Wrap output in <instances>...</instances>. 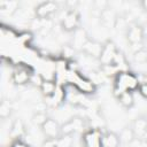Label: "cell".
<instances>
[{
	"label": "cell",
	"mask_w": 147,
	"mask_h": 147,
	"mask_svg": "<svg viewBox=\"0 0 147 147\" xmlns=\"http://www.w3.org/2000/svg\"><path fill=\"white\" fill-rule=\"evenodd\" d=\"M140 85L139 78L136 75V72L125 69L119 70L114 76V86H113V93L117 98L123 92H136L138 91Z\"/></svg>",
	"instance_id": "6da1fadb"
},
{
	"label": "cell",
	"mask_w": 147,
	"mask_h": 147,
	"mask_svg": "<svg viewBox=\"0 0 147 147\" xmlns=\"http://www.w3.org/2000/svg\"><path fill=\"white\" fill-rule=\"evenodd\" d=\"M74 134H62L55 139V147H72Z\"/></svg>",
	"instance_id": "44dd1931"
},
{
	"label": "cell",
	"mask_w": 147,
	"mask_h": 147,
	"mask_svg": "<svg viewBox=\"0 0 147 147\" xmlns=\"http://www.w3.org/2000/svg\"><path fill=\"white\" fill-rule=\"evenodd\" d=\"M47 118H48V116L46 115V113H44V111H37V113H34L32 115V123L34 125H37V126L40 127L46 122Z\"/></svg>",
	"instance_id": "d4e9b609"
},
{
	"label": "cell",
	"mask_w": 147,
	"mask_h": 147,
	"mask_svg": "<svg viewBox=\"0 0 147 147\" xmlns=\"http://www.w3.org/2000/svg\"><path fill=\"white\" fill-rule=\"evenodd\" d=\"M40 130L46 139L55 140L61 136V125L54 118L48 117L46 122L40 126Z\"/></svg>",
	"instance_id": "9c48e42d"
},
{
	"label": "cell",
	"mask_w": 147,
	"mask_h": 147,
	"mask_svg": "<svg viewBox=\"0 0 147 147\" xmlns=\"http://www.w3.org/2000/svg\"><path fill=\"white\" fill-rule=\"evenodd\" d=\"M132 59H133V62L136 64H145L147 63V49L146 48H142L136 53L132 54Z\"/></svg>",
	"instance_id": "cb8c5ba5"
},
{
	"label": "cell",
	"mask_w": 147,
	"mask_h": 147,
	"mask_svg": "<svg viewBox=\"0 0 147 147\" xmlns=\"http://www.w3.org/2000/svg\"><path fill=\"white\" fill-rule=\"evenodd\" d=\"M86 124L84 118L79 116H75L63 124H61V136L62 134H75V133H84L86 131Z\"/></svg>",
	"instance_id": "3957f363"
},
{
	"label": "cell",
	"mask_w": 147,
	"mask_h": 147,
	"mask_svg": "<svg viewBox=\"0 0 147 147\" xmlns=\"http://www.w3.org/2000/svg\"><path fill=\"white\" fill-rule=\"evenodd\" d=\"M59 9V3L56 1H44L37 5L34 8V14L37 18L40 20H49V17L55 14Z\"/></svg>",
	"instance_id": "ba28073f"
},
{
	"label": "cell",
	"mask_w": 147,
	"mask_h": 147,
	"mask_svg": "<svg viewBox=\"0 0 147 147\" xmlns=\"http://www.w3.org/2000/svg\"><path fill=\"white\" fill-rule=\"evenodd\" d=\"M20 7V3L17 1H0V9L1 11H5L9 15H13L17 11Z\"/></svg>",
	"instance_id": "ffe728a7"
},
{
	"label": "cell",
	"mask_w": 147,
	"mask_h": 147,
	"mask_svg": "<svg viewBox=\"0 0 147 147\" xmlns=\"http://www.w3.org/2000/svg\"><path fill=\"white\" fill-rule=\"evenodd\" d=\"M76 53V51L70 46V45H65L63 47V52H62V55L64 56V59H68V60H71L74 57V54Z\"/></svg>",
	"instance_id": "484cf974"
},
{
	"label": "cell",
	"mask_w": 147,
	"mask_h": 147,
	"mask_svg": "<svg viewBox=\"0 0 147 147\" xmlns=\"http://www.w3.org/2000/svg\"><path fill=\"white\" fill-rule=\"evenodd\" d=\"M131 129L138 139H142L146 141L147 138V117L144 115H140L136 117L131 123Z\"/></svg>",
	"instance_id": "8fae6325"
},
{
	"label": "cell",
	"mask_w": 147,
	"mask_h": 147,
	"mask_svg": "<svg viewBox=\"0 0 147 147\" xmlns=\"http://www.w3.org/2000/svg\"><path fill=\"white\" fill-rule=\"evenodd\" d=\"M140 5H141V8L144 9V11H146V13H147V0L141 1V2H140Z\"/></svg>",
	"instance_id": "f1b7e54d"
},
{
	"label": "cell",
	"mask_w": 147,
	"mask_h": 147,
	"mask_svg": "<svg viewBox=\"0 0 147 147\" xmlns=\"http://www.w3.org/2000/svg\"><path fill=\"white\" fill-rule=\"evenodd\" d=\"M119 136V140H121V145L124 144V145H130L134 139H136V136L131 129V126H125L121 130V132L118 133Z\"/></svg>",
	"instance_id": "ac0fdd59"
},
{
	"label": "cell",
	"mask_w": 147,
	"mask_h": 147,
	"mask_svg": "<svg viewBox=\"0 0 147 147\" xmlns=\"http://www.w3.org/2000/svg\"><path fill=\"white\" fill-rule=\"evenodd\" d=\"M117 13L114 10V8L111 7H106L101 13H100V20L102 22L103 25L106 26H113L115 25L116 18H117Z\"/></svg>",
	"instance_id": "9a60e30c"
},
{
	"label": "cell",
	"mask_w": 147,
	"mask_h": 147,
	"mask_svg": "<svg viewBox=\"0 0 147 147\" xmlns=\"http://www.w3.org/2000/svg\"><path fill=\"white\" fill-rule=\"evenodd\" d=\"M102 146L103 147H119L121 140L117 132L106 131L102 136Z\"/></svg>",
	"instance_id": "2e32d148"
},
{
	"label": "cell",
	"mask_w": 147,
	"mask_h": 147,
	"mask_svg": "<svg viewBox=\"0 0 147 147\" xmlns=\"http://www.w3.org/2000/svg\"><path fill=\"white\" fill-rule=\"evenodd\" d=\"M72 85H75L76 90L79 93L91 94V93H94L95 91V83L90 78L78 75V72H76V78L74 79Z\"/></svg>",
	"instance_id": "30bf717a"
},
{
	"label": "cell",
	"mask_w": 147,
	"mask_h": 147,
	"mask_svg": "<svg viewBox=\"0 0 147 147\" xmlns=\"http://www.w3.org/2000/svg\"><path fill=\"white\" fill-rule=\"evenodd\" d=\"M42 147H55V140L46 139L45 142L42 144Z\"/></svg>",
	"instance_id": "83f0119b"
},
{
	"label": "cell",
	"mask_w": 147,
	"mask_h": 147,
	"mask_svg": "<svg viewBox=\"0 0 147 147\" xmlns=\"http://www.w3.org/2000/svg\"><path fill=\"white\" fill-rule=\"evenodd\" d=\"M146 142H147V138H146Z\"/></svg>",
	"instance_id": "1f68e13d"
},
{
	"label": "cell",
	"mask_w": 147,
	"mask_h": 147,
	"mask_svg": "<svg viewBox=\"0 0 147 147\" xmlns=\"http://www.w3.org/2000/svg\"><path fill=\"white\" fill-rule=\"evenodd\" d=\"M144 45H145V48L147 49V38L145 39V42H144Z\"/></svg>",
	"instance_id": "4dcf8cb0"
},
{
	"label": "cell",
	"mask_w": 147,
	"mask_h": 147,
	"mask_svg": "<svg viewBox=\"0 0 147 147\" xmlns=\"http://www.w3.org/2000/svg\"><path fill=\"white\" fill-rule=\"evenodd\" d=\"M90 39L87 32L85 29L79 28L77 29L75 32H72V37L70 39V46L76 51V52H82L83 47L85 46V44L87 42V40Z\"/></svg>",
	"instance_id": "7c38bea8"
},
{
	"label": "cell",
	"mask_w": 147,
	"mask_h": 147,
	"mask_svg": "<svg viewBox=\"0 0 147 147\" xmlns=\"http://www.w3.org/2000/svg\"><path fill=\"white\" fill-rule=\"evenodd\" d=\"M11 103L9 100H2L0 103V117L1 119H6L11 115Z\"/></svg>",
	"instance_id": "603a6c76"
},
{
	"label": "cell",
	"mask_w": 147,
	"mask_h": 147,
	"mask_svg": "<svg viewBox=\"0 0 147 147\" xmlns=\"http://www.w3.org/2000/svg\"><path fill=\"white\" fill-rule=\"evenodd\" d=\"M57 84H56V80L55 79H42L40 86H39V90L41 92V94L48 99H51L55 93H56V90H57Z\"/></svg>",
	"instance_id": "5bb4252c"
},
{
	"label": "cell",
	"mask_w": 147,
	"mask_h": 147,
	"mask_svg": "<svg viewBox=\"0 0 147 147\" xmlns=\"http://www.w3.org/2000/svg\"><path fill=\"white\" fill-rule=\"evenodd\" d=\"M25 132V125L23 123L22 119L20 118H16L13 123H11V126H10V133L11 136H14L15 138H20L24 134Z\"/></svg>",
	"instance_id": "d6986e66"
},
{
	"label": "cell",
	"mask_w": 147,
	"mask_h": 147,
	"mask_svg": "<svg viewBox=\"0 0 147 147\" xmlns=\"http://www.w3.org/2000/svg\"><path fill=\"white\" fill-rule=\"evenodd\" d=\"M102 136H103V132L99 127L87 129L82 134L83 147H103L102 146Z\"/></svg>",
	"instance_id": "5b68a950"
},
{
	"label": "cell",
	"mask_w": 147,
	"mask_h": 147,
	"mask_svg": "<svg viewBox=\"0 0 147 147\" xmlns=\"http://www.w3.org/2000/svg\"><path fill=\"white\" fill-rule=\"evenodd\" d=\"M118 53L117 46L113 40H106L103 42V48L99 59V62L101 65H107V64H114L115 57Z\"/></svg>",
	"instance_id": "52a82bcc"
},
{
	"label": "cell",
	"mask_w": 147,
	"mask_h": 147,
	"mask_svg": "<svg viewBox=\"0 0 147 147\" xmlns=\"http://www.w3.org/2000/svg\"><path fill=\"white\" fill-rule=\"evenodd\" d=\"M102 48H103V42H100V41H98L95 39H91L90 38L87 40V42L85 44V46L83 47L82 52L84 54H86L87 56L93 57V59L99 61L101 52H102Z\"/></svg>",
	"instance_id": "4fadbf2b"
},
{
	"label": "cell",
	"mask_w": 147,
	"mask_h": 147,
	"mask_svg": "<svg viewBox=\"0 0 147 147\" xmlns=\"http://www.w3.org/2000/svg\"><path fill=\"white\" fill-rule=\"evenodd\" d=\"M138 92L140 93V95L145 99H147V82H142L140 83L139 85V88H138Z\"/></svg>",
	"instance_id": "4316f807"
},
{
	"label": "cell",
	"mask_w": 147,
	"mask_h": 147,
	"mask_svg": "<svg viewBox=\"0 0 147 147\" xmlns=\"http://www.w3.org/2000/svg\"><path fill=\"white\" fill-rule=\"evenodd\" d=\"M32 76H33V72H32V70H31V68L29 65L20 64L13 70L10 79H11L14 85L22 86V85L29 84L31 82Z\"/></svg>",
	"instance_id": "277c9868"
},
{
	"label": "cell",
	"mask_w": 147,
	"mask_h": 147,
	"mask_svg": "<svg viewBox=\"0 0 147 147\" xmlns=\"http://www.w3.org/2000/svg\"><path fill=\"white\" fill-rule=\"evenodd\" d=\"M142 28H144V32H145V37L147 38V22L142 24Z\"/></svg>",
	"instance_id": "f546056e"
},
{
	"label": "cell",
	"mask_w": 147,
	"mask_h": 147,
	"mask_svg": "<svg viewBox=\"0 0 147 147\" xmlns=\"http://www.w3.org/2000/svg\"><path fill=\"white\" fill-rule=\"evenodd\" d=\"M61 29L67 33H72L80 28V14L75 9H67L60 20Z\"/></svg>",
	"instance_id": "7a4b0ae2"
},
{
	"label": "cell",
	"mask_w": 147,
	"mask_h": 147,
	"mask_svg": "<svg viewBox=\"0 0 147 147\" xmlns=\"http://www.w3.org/2000/svg\"><path fill=\"white\" fill-rule=\"evenodd\" d=\"M116 99L118 100L119 105L123 108H125V109H130L134 105V95H133V92H123Z\"/></svg>",
	"instance_id": "e0dca14e"
},
{
	"label": "cell",
	"mask_w": 147,
	"mask_h": 147,
	"mask_svg": "<svg viewBox=\"0 0 147 147\" xmlns=\"http://www.w3.org/2000/svg\"><path fill=\"white\" fill-rule=\"evenodd\" d=\"M125 37L126 40L129 41L130 45H134V44H144L145 42V32H144V28L142 24L133 21L130 23L127 31L125 32Z\"/></svg>",
	"instance_id": "8992f818"
},
{
	"label": "cell",
	"mask_w": 147,
	"mask_h": 147,
	"mask_svg": "<svg viewBox=\"0 0 147 147\" xmlns=\"http://www.w3.org/2000/svg\"><path fill=\"white\" fill-rule=\"evenodd\" d=\"M130 23H131V22H129L125 16H119V15H118L117 18H116V22H115L114 28H115L118 32H126L127 29H129Z\"/></svg>",
	"instance_id": "7402d4cb"
}]
</instances>
